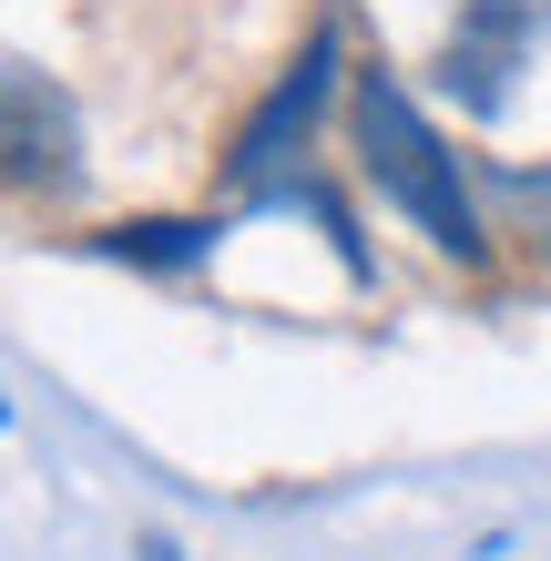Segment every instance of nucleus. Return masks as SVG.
Listing matches in <instances>:
<instances>
[{"label":"nucleus","mask_w":551,"mask_h":561,"mask_svg":"<svg viewBox=\"0 0 551 561\" xmlns=\"http://www.w3.org/2000/svg\"><path fill=\"white\" fill-rule=\"evenodd\" d=\"M491 194H501L510 215H521V236H531V255L551 266V163H541V174H531V163H501V174H491Z\"/></svg>","instance_id":"6"},{"label":"nucleus","mask_w":551,"mask_h":561,"mask_svg":"<svg viewBox=\"0 0 551 561\" xmlns=\"http://www.w3.org/2000/svg\"><path fill=\"white\" fill-rule=\"evenodd\" d=\"M541 31H551V0H460V21H449V42H439V92L491 123L510 103V82H521Z\"/></svg>","instance_id":"3"},{"label":"nucleus","mask_w":551,"mask_h":561,"mask_svg":"<svg viewBox=\"0 0 551 561\" xmlns=\"http://www.w3.org/2000/svg\"><path fill=\"white\" fill-rule=\"evenodd\" d=\"M328 82H337V31L317 21V31H307V51H297V72H286L266 103L245 113L236 153H225V184H236L255 215H266L276 194L307 174V134H317V113H328Z\"/></svg>","instance_id":"2"},{"label":"nucleus","mask_w":551,"mask_h":561,"mask_svg":"<svg viewBox=\"0 0 551 561\" xmlns=\"http://www.w3.org/2000/svg\"><path fill=\"white\" fill-rule=\"evenodd\" d=\"M225 225H184V215H144V225H113V236H92L103 255L123 266H194V255H215Z\"/></svg>","instance_id":"5"},{"label":"nucleus","mask_w":551,"mask_h":561,"mask_svg":"<svg viewBox=\"0 0 551 561\" xmlns=\"http://www.w3.org/2000/svg\"><path fill=\"white\" fill-rule=\"evenodd\" d=\"M347 113H358V163H368V184H378V194H388V205H399L439 255H460V266H491V236H480L470 174H460V153L439 144V123L409 103V82L388 72V61H368L358 92H347Z\"/></svg>","instance_id":"1"},{"label":"nucleus","mask_w":551,"mask_h":561,"mask_svg":"<svg viewBox=\"0 0 551 561\" xmlns=\"http://www.w3.org/2000/svg\"><path fill=\"white\" fill-rule=\"evenodd\" d=\"M11 184L21 194H72L82 184V123L51 92V72L11 61Z\"/></svg>","instance_id":"4"}]
</instances>
